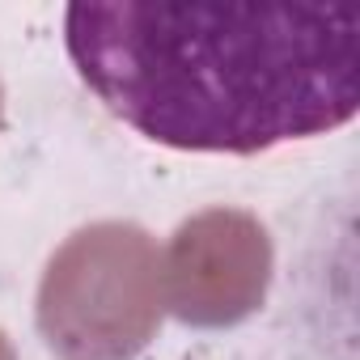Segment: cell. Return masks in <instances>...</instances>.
Listing matches in <instances>:
<instances>
[{"instance_id": "obj_1", "label": "cell", "mask_w": 360, "mask_h": 360, "mask_svg": "<svg viewBox=\"0 0 360 360\" xmlns=\"http://www.w3.org/2000/svg\"><path fill=\"white\" fill-rule=\"evenodd\" d=\"M64 47L115 119L178 153L255 157L360 110V5L81 0Z\"/></svg>"}, {"instance_id": "obj_2", "label": "cell", "mask_w": 360, "mask_h": 360, "mask_svg": "<svg viewBox=\"0 0 360 360\" xmlns=\"http://www.w3.org/2000/svg\"><path fill=\"white\" fill-rule=\"evenodd\" d=\"M39 326L64 360H127L157 326L153 246L136 225L81 229L47 267Z\"/></svg>"}, {"instance_id": "obj_3", "label": "cell", "mask_w": 360, "mask_h": 360, "mask_svg": "<svg viewBox=\"0 0 360 360\" xmlns=\"http://www.w3.org/2000/svg\"><path fill=\"white\" fill-rule=\"evenodd\" d=\"M0 360H13V356H9V343H5V335H0Z\"/></svg>"}]
</instances>
